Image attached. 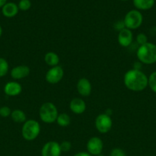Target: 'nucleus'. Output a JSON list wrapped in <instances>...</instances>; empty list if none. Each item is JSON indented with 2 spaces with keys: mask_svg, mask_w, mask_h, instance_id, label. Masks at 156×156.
<instances>
[{
  "mask_svg": "<svg viewBox=\"0 0 156 156\" xmlns=\"http://www.w3.org/2000/svg\"><path fill=\"white\" fill-rule=\"evenodd\" d=\"M124 84L128 89L142 91L148 85V78L139 69L128 70L124 76Z\"/></svg>",
  "mask_w": 156,
  "mask_h": 156,
  "instance_id": "f257e3e1",
  "label": "nucleus"
},
{
  "mask_svg": "<svg viewBox=\"0 0 156 156\" xmlns=\"http://www.w3.org/2000/svg\"><path fill=\"white\" fill-rule=\"evenodd\" d=\"M136 56L139 62L146 65L156 62V45L152 43H146L139 46L136 52Z\"/></svg>",
  "mask_w": 156,
  "mask_h": 156,
  "instance_id": "f03ea898",
  "label": "nucleus"
},
{
  "mask_svg": "<svg viewBox=\"0 0 156 156\" xmlns=\"http://www.w3.org/2000/svg\"><path fill=\"white\" fill-rule=\"evenodd\" d=\"M58 114H59L56 106L51 102L44 103L40 108V119L45 123H52L56 122Z\"/></svg>",
  "mask_w": 156,
  "mask_h": 156,
  "instance_id": "7ed1b4c3",
  "label": "nucleus"
},
{
  "mask_svg": "<svg viewBox=\"0 0 156 156\" xmlns=\"http://www.w3.org/2000/svg\"><path fill=\"white\" fill-rule=\"evenodd\" d=\"M41 132V126L39 123L35 120H26L23 123L21 134L23 138L27 141H33L39 135Z\"/></svg>",
  "mask_w": 156,
  "mask_h": 156,
  "instance_id": "20e7f679",
  "label": "nucleus"
},
{
  "mask_svg": "<svg viewBox=\"0 0 156 156\" xmlns=\"http://www.w3.org/2000/svg\"><path fill=\"white\" fill-rule=\"evenodd\" d=\"M142 22H143L142 14L137 9H133L127 12L123 20L125 27L131 30L139 28L142 25Z\"/></svg>",
  "mask_w": 156,
  "mask_h": 156,
  "instance_id": "39448f33",
  "label": "nucleus"
},
{
  "mask_svg": "<svg viewBox=\"0 0 156 156\" xmlns=\"http://www.w3.org/2000/svg\"><path fill=\"white\" fill-rule=\"evenodd\" d=\"M95 126L101 133H106L113 126V121L110 115L101 114L97 116L95 120Z\"/></svg>",
  "mask_w": 156,
  "mask_h": 156,
  "instance_id": "423d86ee",
  "label": "nucleus"
},
{
  "mask_svg": "<svg viewBox=\"0 0 156 156\" xmlns=\"http://www.w3.org/2000/svg\"><path fill=\"white\" fill-rule=\"evenodd\" d=\"M63 77H64V69L60 66L51 67L45 75L46 81L48 83L53 85L61 82Z\"/></svg>",
  "mask_w": 156,
  "mask_h": 156,
  "instance_id": "0eeeda50",
  "label": "nucleus"
},
{
  "mask_svg": "<svg viewBox=\"0 0 156 156\" xmlns=\"http://www.w3.org/2000/svg\"><path fill=\"white\" fill-rule=\"evenodd\" d=\"M103 149V143L99 137H92L87 143V152L91 155H100Z\"/></svg>",
  "mask_w": 156,
  "mask_h": 156,
  "instance_id": "6e6552de",
  "label": "nucleus"
},
{
  "mask_svg": "<svg viewBox=\"0 0 156 156\" xmlns=\"http://www.w3.org/2000/svg\"><path fill=\"white\" fill-rule=\"evenodd\" d=\"M60 144L57 142L50 141L46 143L41 149V156H61Z\"/></svg>",
  "mask_w": 156,
  "mask_h": 156,
  "instance_id": "1a4fd4ad",
  "label": "nucleus"
},
{
  "mask_svg": "<svg viewBox=\"0 0 156 156\" xmlns=\"http://www.w3.org/2000/svg\"><path fill=\"white\" fill-rule=\"evenodd\" d=\"M133 41V34L131 30L124 27L119 31L118 34V42L119 45L123 47H128Z\"/></svg>",
  "mask_w": 156,
  "mask_h": 156,
  "instance_id": "9d476101",
  "label": "nucleus"
},
{
  "mask_svg": "<svg viewBox=\"0 0 156 156\" xmlns=\"http://www.w3.org/2000/svg\"><path fill=\"white\" fill-rule=\"evenodd\" d=\"M76 89L81 96L87 97L91 94L92 85L90 81L86 78H81L76 84Z\"/></svg>",
  "mask_w": 156,
  "mask_h": 156,
  "instance_id": "9b49d317",
  "label": "nucleus"
},
{
  "mask_svg": "<svg viewBox=\"0 0 156 156\" xmlns=\"http://www.w3.org/2000/svg\"><path fill=\"white\" fill-rule=\"evenodd\" d=\"M30 74V69L24 65L17 66L11 70V76L15 80H20Z\"/></svg>",
  "mask_w": 156,
  "mask_h": 156,
  "instance_id": "f8f14e48",
  "label": "nucleus"
},
{
  "mask_svg": "<svg viewBox=\"0 0 156 156\" xmlns=\"http://www.w3.org/2000/svg\"><path fill=\"white\" fill-rule=\"evenodd\" d=\"M22 91V87L17 82H9L4 87V92L6 95L15 97L18 95Z\"/></svg>",
  "mask_w": 156,
  "mask_h": 156,
  "instance_id": "ddd939ff",
  "label": "nucleus"
},
{
  "mask_svg": "<svg viewBox=\"0 0 156 156\" xmlns=\"http://www.w3.org/2000/svg\"><path fill=\"white\" fill-rule=\"evenodd\" d=\"M86 103L83 99L76 98L72 99L70 102V109L76 114H81L86 111Z\"/></svg>",
  "mask_w": 156,
  "mask_h": 156,
  "instance_id": "4468645a",
  "label": "nucleus"
},
{
  "mask_svg": "<svg viewBox=\"0 0 156 156\" xmlns=\"http://www.w3.org/2000/svg\"><path fill=\"white\" fill-rule=\"evenodd\" d=\"M18 5L14 2H7L2 8V13L6 18H13L18 13Z\"/></svg>",
  "mask_w": 156,
  "mask_h": 156,
  "instance_id": "2eb2a0df",
  "label": "nucleus"
},
{
  "mask_svg": "<svg viewBox=\"0 0 156 156\" xmlns=\"http://www.w3.org/2000/svg\"><path fill=\"white\" fill-rule=\"evenodd\" d=\"M155 0H133V5L137 10H149L154 6Z\"/></svg>",
  "mask_w": 156,
  "mask_h": 156,
  "instance_id": "dca6fc26",
  "label": "nucleus"
},
{
  "mask_svg": "<svg viewBox=\"0 0 156 156\" xmlns=\"http://www.w3.org/2000/svg\"><path fill=\"white\" fill-rule=\"evenodd\" d=\"M44 62L50 66L54 67L58 66L60 62V58L58 55L54 52H48L44 56Z\"/></svg>",
  "mask_w": 156,
  "mask_h": 156,
  "instance_id": "f3484780",
  "label": "nucleus"
},
{
  "mask_svg": "<svg viewBox=\"0 0 156 156\" xmlns=\"http://www.w3.org/2000/svg\"><path fill=\"white\" fill-rule=\"evenodd\" d=\"M11 117H12V120L14 122H15V123H24L26 121L25 114H24V111L19 109L14 110L13 111H12Z\"/></svg>",
  "mask_w": 156,
  "mask_h": 156,
  "instance_id": "a211bd4d",
  "label": "nucleus"
},
{
  "mask_svg": "<svg viewBox=\"0 0 156 156\" xmlns=\"http://www.w3.org/2000/svg\"><path fill=\"white\" fill-rule=\"evenodd\" d=\"M70 117L68 114H65V113H62V114H58V117H57L56 122L60 126L62 127H66V126H69L70 123Z\"/></svg>",
  "mask_w": 156,
  "mask_h": 156,
  "instance_id": "6ab92c4d",
  "label": "nucleus"
},
{
  "mask_svg": "<svg viewBox=\"0 0 156 156\" xmlns=\"http://www.w3.org/2000/svg\"><path fill=\"white\" fill-rule=\"evenodd\" d=\"M9 72V63L4 58L0 57V77L6 76Z\"/></svg>",
  "mask_w": 156,
  "mask_h": 156,
  "instance_id": "aec40b11",
  "label": "nucleus"
},
{
  "mask_svg": "<svg viewBox=\"0 0 156 156\" xmlns=\"http://www.w3.org/2000/svg\"><path fill=\"white\" fill-rule=\"evenodd\" d=\"M148 86L153 92L156 93V72L151 73L148 77Z\"/></svg>",
  "mask_w": 156,
  "mask_h": 156,
  "instance_id": "412c9836",
  "label": "nucleus"
},
{
  "mask_svg": "<svg viewBox=\"0 0 156 156\" xmlns=\"http://www.w3.org/2000/svg\"><path fill=\"white\" fill-rule=\"evenodd\" d=\"M18 9L21 11H28L32 6L30 0H20L18 4Z\"/></svg>",
  "mask_w": 156,
  "mask_h": 156,
  "instance_id": "4be33fe9",
  "label": "nucleus"
},
{
  "mask_svg": "<svg viewBox=\"0 0 156 156\" xmlns=\"http://www.w3.org/2000/svg\"><path fill=\"white\" fill-rule=\"evenodd\" d=\"M136 42L139 44L140 46L144 45L146 43H148V37L146 35L143 33H140L137 35L136 37Z\"/></svg>",
  "mask_w": 156,
  "mask_h": 156,
  "instance_id": "5701e85b",
  "label": "nucleus"
},
{
  "mask_svg": "<svg viewBox=\"0 0 156 156\" xmlns=\"http://www.w3.org/2000/svg\"><path fill=\"white\" fill-rule=\"evenodd\" d=\"M60 147H61V152H67L71 149L72 144L69 141H64L60 144Z\"/></svg>",
  "mask_w": 156,
  "mask_h": 156,
  "instance_id": "b1692460",
  "label": "nucleus"
},
{
  "mask_svg": "<svg viewBox=\"0 0 156 156\" xmlns=\"http://www.w3.org/2000/svg\"><path fill=\"white\" fill-rule=\"evenodd\" d=\"M11 114H12V111L9 107L3 106L0 108V116L1 117H8L11 116Z\"/></svg>",
  "mask_w": 156,
  "mask_h": 156,
  "instance_id": "393cba45",
  "label": "nucleus"
},
{
  "mask_svg": "<svg viewBox=\"0 0 156 156\" xmlns=\"http://www.w3.org/2000/svg\"><path fill=\"white\" fill-rule=\"evenodd\" d=\"M110 156H126V154L122 149L115 148V149H112L111 152H110Z\"/></svg>",
  "mask_w": 156,
  "mask_h": 156,
  "instance_id": "a878e982",
  "label": "nucleus"
},
{
  "mask_svg": "<svg viewBox=\"0 0 156 156\" xmlns=\"http://www.w3.org/2000/svg\"><path fill=\"white\" fill-rule=\"evenodd\" d=\"M73 156H92V155L87 152H78V153L75 154Z\"/></svg>",
  "mask_w": 156,
  "mask_h": 156,
  "instance_id": "bb28decb",
  "label": "nucleus"
},
{
  "mask_svg": "<svg viewBox=\"0 0 156 156\" xmlns=\"http://www.w3.org/2000/svg\"><path fill=\"white\" fill-rule=\"evenodd\" d=\"M7 3V0H0V8H2Z\"/></svg>",
  "mask_w": 156,
  "mask_h": 156,
  "instance_id": "cd10ccee",
  "label": "nucleus"
},
{
  "mask_svg": "<svg viewBox=\"0 0 156 156\" xmlns=\"http://www.w3.org/2000/svg\"><path fill=\"white\" fill-rule=\"evenodd\" d=\"M2 34V27L1 25H0V37H1Z\"/></svg>",
  "mask_w": 156,
  "mask_h": 156,
  "instance_id": "c85d7f7f",
  "label": "nucleus"
},
{
  "mask_svg": "<svg viewBox=\"0 0 156 156\" xmlns=\"http://www.w3.org/2000/svg\"><path fill=\"white\" fill-rule=\"evenodd\" d=\"M96 156H105V155H101V154H100V155H96Z\"/></svg>",
  "mask_w": 156,
  "mask_h": 156,
  "instance_id": "c756f323",
  "label": "nucleus"
},
{
  "mask_svg": "<svg viewBox=\"0 0 156 156\" xmlns=\"http://www.w3.org/2000/svg\"><path fill=\"white\" fill-rule=\"evenodd\" d=\"M120 1H123V2H125V1H128V0H120Z\"/></svg>",
  "mask_w": 156,
  "mask_h": 156,
  "instance_id": "7c9ffc66",
  "label": "nucleus"
}]
</instances>
